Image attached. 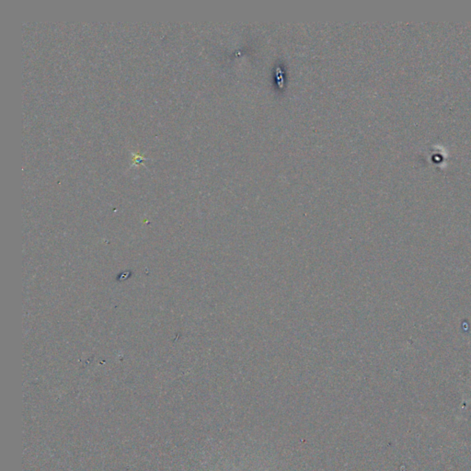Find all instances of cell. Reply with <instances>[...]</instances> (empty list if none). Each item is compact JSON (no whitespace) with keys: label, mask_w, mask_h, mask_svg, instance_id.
I'll list each match as a JSON object with an SVG mask.
<instances>
[]
</instances>
